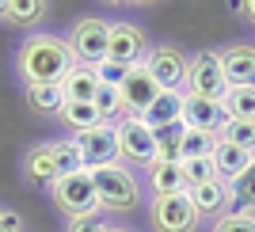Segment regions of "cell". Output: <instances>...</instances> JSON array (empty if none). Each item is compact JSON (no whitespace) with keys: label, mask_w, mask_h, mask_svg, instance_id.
Segmentation results:
<instances>
[{"label":"cell","mask_w":255,"mask_h":232,"mask_svg":"<svg viewBox=\"0 0 255 232\" xmlns=\"http://www.w3.org/2000/svg\"><path fill=\"white\" fill-rule=\"evenodd\" d=\"M225 103L217 99H202L194 92H183V126L187 129H202V133H217L225 126Z\"/></svg>","instance_id":"cell-13"},{"label":"cell","mask_w":255,"mask_h":232,"mask_svg":"<svg viewBox=\"0 0 255 232\" xmlns=\"http://www.w3.org/2000/svg\"><path fill=\"white\" fill-rule=\"evenodd\" d=\"M92 183H96V194H99V206H103V210H111V213L137 210L141 183H137V175L126 171L122 164H111V168L92 171Z\"/></svg>","instance_id":"cell-3"},{"label":"cell","mask_w":255,"mask_h":232,"mask_svg":"<svg viewBox=\"0 0 255 232\" xmlns=\"http://www.w3.org/2000/svg\"><path fill=\"white\" fill-rule=\"evenodd\" d=\"M225 115L233 122H255V88H229Z\"/></svg>","instance_id":"cell-22"},{"label":"cell","mask_w":255,"mask_h":232,"mask_svg":"<svg viewBox=\"0 0 255 232\" xmlns=\"http://www.w3.org/2000/svg\"><path fill=\"white\" fill-rule=\"evenodd\" d=\"M217 148V133H202V129H187L183 137V160H206Z\"/></svg>","instance_id":"cell-27"},{"label":"cell","mask_w":255,"mask_h":232,"mask_svg":"<svg viewBox=\"0 0 255 232\" xmlns=\"http://www.w3.org/2000/svg\"><path fill=\"white\" fill-rule=\"evenodd\" d=\"M99 76L96 69H84V65H73L69 76L61 80V92H65V103H96L99 95Z\"/></svg>","instance_id":"cell-18"},{"label":"cell","mask_w":255,"mask_h":232,"mask_svg":"<svg viewBox=\"0 0 255 232\" xmlns=\"http://www.w3.org/2000/svg\"><path fill=\"white\" fill-rule=\"evenodd\" d=\"M187 92L202 95V99H217V103H225L229 80H225L221 50H198L191 57V65H187Z\"/></svg>","instance_id":"cell-5"},{"label":"cell","mask_w":255,"mask_h":232,"mask_svg":"<svg viewBox=\"0 0 255 232\" xmlns=\"http://www.w3.org/2000/svg\"><path fill=\"white\" fill-rule=\"evenodd\" d=\"M27 107L38 115H61L65 111L61 84H27Z\"/></svg>","instance_id":"cell-20"},{"label":"cell","mask_w":255,"mask_h":232,"mask_svg":"<svg viewBox=\"0 0 255 232\" xmlns=\"http://www.w3.org/2000/svg\"><path fill=\"white\" fill-rule=\"evenodd\" d=\"M149 221L156 232H194L198 210H194L191 194H168V198H152Z\"/></svg>","instance_id":"cell-10"},{"label":"cell","mask_w":255,"mask_h":232,"mask_svg":"<svg viewBox=\"0 0 255 232\" xmlns=\"http://www.w3.org/2000/svg\"><path fill=\"white\" fill-rule=\"evenodd\" d=\"M236 11H240V15H248V19L255 23V0H244V4H236Z\"/></svg>","instance_id":"cell-34"},{"label":"cell","mask_w":255,"mask_h":232,"mask_svg":"<svg viewBox=\"0 0 255 232\" xmlns=\"http://www.w3.org/2000/svg\"><path fill=\"white\" fill-rule=\"evenodd\" d=\"M187 194H191L198 217H221V213H229V206H233V190H229V183H221V179H210V183H202V187H191Z\"/></svg>","instance_id":"cell-15"},{"label":"cell","mask_w":255,"mask_h":232,"mask_svg":"<svg viewBox=\"0 0 255 232\" xmlns=\"http://www.w3.org/2000/svg\"><path fill=\"white\" fill-rule=\"evenodd\" d=\"M213 171H217V179L221 183H233L236 175H244L248 168H252V152L248 148H240V145H229V141H221L217 137V148H213Z\"/></svg>","instance_id":"cell-16"},{"label":"cell","mask_w":255,"mask_h":232,"mask_svg":"<svg viewBox=\"0 0 255 232\" xmlns=\"http://www.w3.org/2000/svg\"><path fill=\"white\" fill-rule=\"evenodd\" d=\"M217 137L229 141V145L248 148V152L255 156V122H233V118H225V126L217 129Z\"/></svg>","instance_id":"cell-26"},{"label":"cell","mask_w":255,"mask_h":232,"mask_svg":"<svg viewBox=\"0 0 255 232\" xmlns=\"http://www.w3.org/2000/svg\"><path fill=\"white\" fill-rule=\"evenodd\" d=\"M73 50V61L84 69H96L107 61V42H111V23L107 19H80L73 27V34L65 38Z\"/></svg>","instance_id":"cell-7"},{"label":"cell","mask_w":255,"mask_h":232,"mask_svg":"<svg viewBox=\"0 0 255 232\" xmlns=\"http://www.w3.org/2000/svg\"><path fill=\"white\" fill-rule=\"evenodd\" d=\"M118 95H122V107H126V115L141 118V115H145V111L152 107V99L160 95V84L149 76V69H145V65H137V69H129V76L122 80Z\"/></svg>","instance_id":"cell-12"},{"label":"cell","mask_w":255,"mask_h":232,"mask_svg":"<svg viewBox=\"0 0 255 232\" xmlns=\"http://www.w3.org/2000/svg\"><path fill=\"white\" fill-rule=\"evenodd\" d=\"M57 210L69 213V221L76 217H99V194H96V183H92V171H76V175H65L50 187Z\"/></svg>","instance_id":"cell-4"},{"label":"cell","mask_w":255,"mask_h":232,"mask_svg":"<svg viewBox=\"0 0 255 232\" xmlns=\"http://www.w3.org/2000/svg\"><path fill=\"white\" fill-rule=\"evenodd\" d=\"M213 232H255V213L244 210H229L213 221Z\"/></svg>","instance_id":"cell-28"},{"label":"cell","mask_w":255,"mask_h":232,"mask_svg":"<svg viewBox=\"0 0 255 232\" xmlns=\"http://www.w3.org/2000/svg\"><path fill=\"white\" fill-rule=\"evenodd\" d=\"M0 217H4V210H0Z\"/></svg>","instance_id":"cell-36"},{"label":"cell","mask_w":255,"mask_h":232,"mask_svg":"<svg viewBox=\"0 0 255 232\" xmlns=\"http://www.w3.org/2000/svg\"><path fill=\"white\" fill-rule=\"evenodd\" d=\"M111 232H129V229H111Z\"/></svg>","instance_id":"cell-35"},{"label":"cell","mask_w":255,"mask_h":232,"mask_svg":"<svg viewBox=\"0 0 255 232\" xmlns=\"http://www.w3.org/2000/svg\"><path fill=\"white\" fill-rule=\"evenodd\" d=\"M0 232H19V217H15V213H4V217H0Z\"/></svg>","instance_id":"cell-33"},{"label":"cell","mask_w":255,"mask_h":232,"mask_svg":"<svg viewBox=\"0 0 255 232\" xmlns=\"http://www.w3.org/2000/svg\"><path fill=\"white\" fill-rule=\"evenodd\" d=\"M76 152H80V160H84V171H99V168L118 164L122 152H118L115 122H103V126L88 129V133H76Z\"/></svg>","instance_id":"cell-9"},{"label":"cell","mask_w":255,"mask_h":232,"mask_svg":"<svg viewBox=\"0 0 255 232\" xmlns=\"http://www.w3.org/2000/svg\"><path fill=\"white\" fill-rule=\"evenodd\" d=\"M96 111H99V118L103 122H111V118H126V107H122V95H118V88H99V95H96Z\"/></svg>","instance_id":"cell-29"},{"label":"cell","mask_w":255,"mask_h":232,"mask_svg":"<svg viewBox=\"0 0 255 232\" xmlns=\"http://www.w3.org/2000/svg\"><path fill=\"white\" fill-rule=\"evenodd\" d=\"M96 76H99V84H107V88H122L129 69L126 65H115V61H103V65H96Z\"/></svg>","instance_id":"cell-31"},{"label":"cell","mask_w":255,"mask_h":232,"mask_svg":"<svg viewBox=\"0 0 255 232\" xmlns=\"http://www.w3.org/2000/svg\"><path fill=\"white\" fill-rule=\"evenodd\" d=\"M183 175H187V187H202V183L217 179V171H213V160H183Z\"/></svg>","instance_id":"cell-30"},{"label":"cell","mask_w":255,"mask_h":232,"mask_svg":"<svg viewBox=\"0 0 255 232\" xmlns=\"http://www.w3.org/2000/svg\"><path fill=\"white\" fill-rule=\"evenodd\" d=\"M149 57V38L137 23H111V42H107V61L137 69Z\"/></svg>","instance_id":"cell-11"},{"label":"cell","mask_w":255,"mask_h":232,"mask_svg":"<svg viewBox=\"0 0 255 232\" xmlns=\"http://www.w3.org/2000/svg\"><path fill=\"white\" fill-rule=\"evenodd\" d=\"M84 171V160L76 152V141H50V145H38L27 152V179L31 183H57L65 175H76Z\"/></svg>","instance_id":"cell-2"},{"label":"cell","mask_w":255,"mask_h":232,"mask_svg":"<svg viewBox=\"0 0 255 232\" xmlns=\"http://www.w3.org/2000/svg\"><path fill=\"white\" fill-rule=\"evenodd\" d=\"M149 187L156 198H168V194H187V175H183V164H164L156 160L149 168Z\"/></svg>","instance_id":"cell-19"},{"label":"cell","mask_w":255,"mask_h":232,"mask_svg":"<svg viewBox=\"0 0 255 232\" xmlns=\"http://www.w3.org/2000/svg\"><path fill=\"white\" fill-rule=\"evenodd\" d=\"M69 232H111L103 225V217H76V221H69Z\"/></svg>","instance_id":"cell-32"},{"label":"cell","mask_w":255,"mask_h":232,"mask_svg":"<svg viewBox=\"0 0 255 232\" xmlns=\"http://www.w3.org/2000/svg\"><path fill=\"white\" fill-rule=\"evenodd\" d=\"M183 137H187V126H168L156 129V160L164 164H183Z\"/></svg>","instance_id":"cell-21"},{"label":"cell","mask_w":255,"mask_h":232,"mask_svg":"<svg viewBox=\"0 0 255 232\" xmlns=\"http://www.w3.org/2000/svg\"><path fill=\"white\" fill-rule=\"evenodd\" d=\"M115 133H118V152H122V160L141 164V168H152V164H156V129L145 126V118H133V115L118 118Z\"/></svg>","instance_id":"cell-6"},{"label":"cell","mask_w":255,"mask_h":232,"mask_svg":"<svg viewBox=\"0 0 255 232\" xmlns=\"http://www.w3.org/2000/svg\"><path fill=\"white\" fill-rule=\"evenodd\" d=\"M229 190H233V206L244 213H255V160L252 168L244 171V175H236L233 183H229Z\"/></svg>","instance_id":"cell-25"},{"label":"cell","mask_w":255,"mask_h":232,"mask_svg":"<svg viewBox=\"0 0 255 232\" xmlns=\"http://www.w3.org/2000/svg\"><path fill=\"white\" fill-rule=\"evenodd\" d=\"M73 65V50L57 34H31L19 46V76L27 84H61Z\"/></svg>","instance_id":"cell-1"},{"label":"cell","mask_w":255,"mask_h":232,"mask_svg":"<svg viewBox=\"0 0 255 232\" xmlns=\"http://www.w3.org/2000/svg\"><path fill=\"white\" fill-rule=\"evenodd\" d=\"M141 118H145V126H149V129L179 126V122H183V92H160L156 99H152V107Z\"/></svg>","instance_id":"cell-17"},{"label":"cell","mask_w":255,"mask_h":232,"mask_svg":"<svg viewBox=\"0 0 255 232\" xmlns=\"http://www.w3.org/2000/svg\"><path fill=\"white\" fill-rule=\"evenodd\" d=\"M46 4L42 0H15V4H0V15L8 23H15V27H31L34 19H42Z\"/></svg>","instance_id":"cell-24"},{"label":"cell","mask_w":255,"mask_h":232,"mask_svg":"<svg viewBox=\"0 0 255 232\" xmlns=\"http://www.w3.org/2000/svg\"><path fill=\"white\" fill-rule=\"evenodd\" d=\"M61 118H65V122H69V126L76 129V133H88V129L103 126V118H99L96 103H65Z\"/></svg>","instance_id":"cell-23"},{"label":"cell","mask_w":255,"mask_h":232,"mask_svg":"<svg viewBox=\"0 0 255 232\" xmlns=\"http://www.w3.org/2000/svg\"><path fill=\"white\" fill-rule=\"evenodd\" d=\"M221 65H225L229 88H255V46L240 42L221 50Z\"/></svg>","instance_id":"cell-14"},{"label":"cell","mask_w":255,"mask_h":232,"mask_svg":"<svg viewBox=\"0 0 255 232\" xmlns=\"http://www.w3.org/2000/svg\"><path fill=\"white\" fill-rule=\"evenodd\" d=\"M187 65H191V57L171 42L149 50V57H145V69L160 84V92H183L187 88Z\"/></svg>","instance_id":"cell-8"}]
</instances>
